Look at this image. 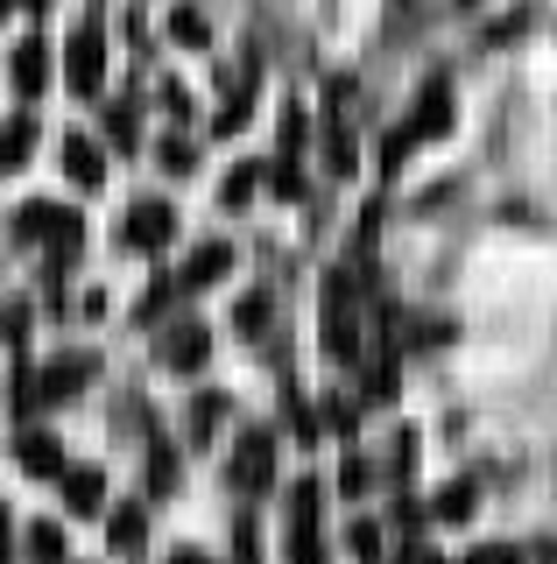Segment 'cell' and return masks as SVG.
Returning a JSON list of instances; mask_svg holds the SVG:
<instances>
[{"instance_id":"6da1fadb","label":"cell","mask_w":557,"mask_h":564,"mask_svg":"<svg viewBox=\"0 0 557 564\" xmlns=\"http://www.w3.org/2000/svg\"><path fill=\"white\" fill-rule=\"evenodd\" d=\"M445 128H451V85L438 78V85H430V93H424V99H416V113H409V128H403V134H389V149H381V163H389V170H395V163H403V155L416 149V141H438Z\"/></svg>"},{"instance_id":"7a4b0ae2","label":"cell","mask_w":557,"mask_h":564,"mask_svg":"<svg viewBox=\"0 0 557 564\" xmlns=\"http://www.w3.org/2000/svg\"><path fill=\"white\" fill-rule=\"evenodd\" d=\"M64 85H72L78 99L107 93V35L99 29H72V43H64Z\"/></svg>"},{"instance_id":"3957f363","label":"cell","mask_w":557,"mask_h":564,"mask_svg":"<svg viewBox=\"0 0 557 564\" xmlns=\"http://www.w3.org/2000/svg\"><path fill=\"white\" fill-rule=\"evenodd\" d=\"M85 381H92V352H64V360H50V367H43V381H29V375H22L14 402H22V410H36V402H64V395H78Z\"/></svg>"},{"instance_id":"277c9868","label":"cell","mask_w":557,"mask_h":564,"mask_svg":"<svg viewBox=\"0 0 557 564\" xmlns=\"http://www.w3.org/2000/svg\"><path fill=\"white\" fill-rule=\"evenodd\" d=\"M233 487L240 494H269L275 487V431H248L233 445Z\"/></svg>"},{"instance_id":"5b68a950","label":"cell","mask_w":557,"mask_h":564,"mask_svg":"<svg viewBox=\"0 0 557 564\" xmlns=\"http://www.w3.org/2000/svg\"><path fill=\"white\" fill-rule=\"evenodd\" d=\"M155 352H163L170 375H198L205 352H212V332H205L198 317H170V332H163V346H155Z\"/></svg>"},{"instance_id":"8992f818","label":"cell","mask_w":557,"mask_h":564,"mask_svg":"<svg viewBox=\"0 0 557 564\" xmlns=\"http://www.w3.org/2000/svg\"><path fill=\"white\" fill-rule=\"evenodd\" d=\"M128 240L142 247V254H163V247L177 240V212H170L163 198H134V212H128Z\"/></svg>"},{"instance_id":"52a82bcc","label":"cell","mask_w":557,"mask_h":564,"mask_svg":"<svg viewBox=\"0 0 557 564\" xmlns=\"http://www.w3.org/2000/svg\"><path fill=\"white\" fill-rule=\"evenodd\" d=\"M275 198H304V113H283V155H275Z\"/></svg>"},{"instance_id":"ba28073f","label":"cell","mask_w":557,"mask_h":564,"mask_svg":"<svg viewBox=\"0 0 557 564\" xmlns=\"http://www.w3.org/2000/svg\"><path fill=\"white\" fill-rule=\"evenodd\" d=\"M8 78H14V93H22V99L50 93V43H43V35H29V43L8 57Z\"/></svg>"},{"instance_id":"9c48e42d","label":"cell","mask_w":557,"mask_h":564,"mask_svg":"<svg viewBox=\"0 0 557 564\" xmlns=\"http://www.w3.org/2000/svg\"><path fill=\"white\" fill-rule=\"evenodd\" d=\"M57 480H64V508H72V516H99V508H107V473L99 466H64Z\"/></svg>"},{"instance_id":"30bf717a","label":"cell","mask_w":557,"mask_h":564,"mask_svg":"<svg viewBox=\"0 0 557 564\" xmlns=\"http://www.w3.org/2000/svg\"><path fill=\"white\" fill-rule=\"evenodd\" d=\"M107 543H113V557H142V543H149V516H142V501H120L113 516H107Z\"/></svg>"},{"instance_id":"8fae6325","label":"cell","mask_w":557,"mask_h":564,"mask_svg":"<svg viewBox=\"0 0 557 564\" xmlns=\"http://www.w3.org/2000/svg\"><path fill=\"white\" fill-rule=\"evenodd\" d=\"M14 458H22L36 480H57V473H64V445L50 431H22V437H14Z\"/></svg>"},{"instance_id":"7c38bea8","label":"cell","mask_w":557,"mask_h":564,"mask_svg":"<svg viewBox=\"0 0 557 564\" xmlns=\"http://www.w3.org/2000/svg\"><path fill=\"white\" fill-rule=\"evenodd\" d=\"M64 170H72V184L99 191V184H107V155H99V141L92 134H72V141H64Z\"/></svg>"},{"instance_id":"4fadbf2b","label":"cell","mask_w":557,"mask_h":564,"mask_svg":"<svg viewBox=\"0 0 557 564\" xmlns=\"http://www.w3.org/2000/svg\"><path fill=\"white\" fill-rule=\"evenodd\" d=\"M226 269H233V247H226V240H205V247H198V254H190V261H184V275H177V290H205V282H219Z\"/></svg>"},{"instance_id":"5bb4252c","label":"cell","mask_w":557,"mask_h":564,"mask_svg":"<svg viewBox=\"0 0 557 564\" xmlns=\"http://www.w3.org/2000/svg\"><path fill=\"white\" fill-rule=\"evenodd\" d=\"M107 141L120 155H142V99H113L107 106Z\"/></svg>"},{"instance_id":"9a60e30c","label":"cell","mask_w":557,"mask_h":564,"mask_svg":"<svg viewBox=\"0 0 557 564\" xmlns=\"http://www.w3.org/2000/svg\"><path fill=\"white\" fill-rule=\"evenodd\" d=\"M29 149H36V113H14L8 128H0V170L29 163Z\"/></svg>"},{"instance_id":"2e32d148","label":"cell","mask_w":557,"mask_h":564,"mask_svg":"<svg viewBox=\"0 0 557 564\" xmlns=\"http://www.w3.org/2000/svg\"><path fill=\"white\" fill-rule=\"evenodd\" d=\"M325 170H332V176H353L360 170V141H353V128H339V120L325 128Z\"/></svg>"},{"instance_id":"e0dca14e","label":"cell","mask_w":557,"mask_h":564,"mask_svg":"<svg viewBox=\"0 0 557 564\" xmlns=\"http://www.w3.org/2000/svg\"><path fill=\"white\" fill-rule=\"evenodd\" d=\"M170 43H184V50H205V43H212V22H205V8H190V0H184V8L170 14Z\"/></svg>"},{"instance_id":"ac0fdd59","label":"cell","mask_w":557,"mask_h":564,"mask_svg":"<svg viewBox=\"0 0 557 564\" xmlns=\"http://www.w3.org/2000/svg\"><path fill=\"white\" fill-rule=\"evenodd\" d=\"M226 410H233L226 395H198V402H190V437H198V445H212L219 423H226Z\"/></svg>"},{"instance_id":"d6986e66","label":"cell","mask_w":557,"mask_h":564,"mask_svg":"<svg viewBox=\"0 0 557 564\" xmlns=\"http://www.w3.org/2000/svg\"><path fill=\"white\" fill-rule=\"evenodd\" d=\"M261 184H269V176H261V163H240L233 176H226V191H219V205L226 212H248V198H254V191Z\"/></svg>"},{"instance_id":"ffe728a7","label":"cell","mask_w":557,"mask_h":564,"mask_svg":"<svg viewBox=\"0 0 557 564\" xmlns=\"http://www.w3.org/2000/svg\"><path fill=\"white\" fill-rule=\"evenodd\" d=\"M269 311H275V296L269 290H248L233 304V332H248V339H254V332H269Z\"/></svg>"},{"instance_id":"44dd1931","label":"cell","mask_w":557,"mask_h":564,"mask_svg":"<svg viewBox=\"0 0 557 564\" xmlns=\"http://www.w3.org/2000/svg\"><path fill=\"white\" fill-rule=\"evenodd\" d=\"M149 494H177V452L149 437Z\"/></svg>"},{"instance_id":"7402d4cb","label":"cell","mask_w":557,"mask_h":564,"mask_svg":"<svg viewBox=\"0 0 557 564\" xmlns=\"http://www.w3.org/2000/svg\"><path fill=\"white\" fill-rule=\"evenodd\" d=\"M473 501H480L473 480H451V487L438 494V508H430V516H438V522H466V516H473Z\"/></svg>"},{"instance_id":"603a6c76","label":"cell","mask_w":557,"mask_h":564,"mask_svg":"<svg viewBox=\"0 0 557 564\" xmlns=\"http://www.w3.org/2000/svg\"><path fill=\"white\" fill-rule=\"evenodd\" d=\"M29 564H64V529L57 522H36V529H29Z\"/></svg>"},{"instance_id":"cb8c5ba5","label":"cell","mask_w":557,"mask_h":564,"mask_svg":"<svg viewBox=\"0 0 557 564\" xmlns=\"http://www.w3.org/2000/svg\"><path fill=\"white\" fill-rule=\"evenodd\" d=\"M346 551H353L360 564H374L381 551H389V543H381V522L368 516V522H353V529H346Z\"/></svg>"},{"instance_id":"d4e9b609","label":"cell","mask_w":557,"mask_h":564,"mask_svg":"<svg viewBox=\"0 0 557 564\" xmlns=\"http://www.w3.org/2000/svg\"><path fill=\"white\" fill-rule=\"evenodd\" d=\"M290 564H325V543H318V522H290Z\"/></svg>"},{"instance_id":"484cf974","label":"cell","mask_w":557,"mask_h":564,"mask_svg":"<svg viewBox=\"0 0 557 564\" xmlns=\"http://www.w3.org/2000/svg\"><path fill=\"white\" fill-rule=\"evenodd\" d=\"M163 170H170V176H190V170H198V149H190V134H163Z\"/></svg>"},{"instance_id":"4316f807","label":"cell","mask_w":557,"mask_h":564,"mask_svg":"<svg viewBox=\"0 0 557 564\" xmlns=\"http://www.w3.org/2000/svg\"><path fill=\"white\" fill-rule=\"evenodd\" d=\"M368 487H374V473H368V458L353 452V458H346V466H339V494H346V501H360V494H368Z\"/></svg>"},{"instance_id":"83f0119b","label":"cell","mask_w":557,"mask_h":564,"mask_svg":"<svg viewBox=\"0 0 557 564\" xmlns=\"http://www.w3.org/2000/svg\"><path fill=\"white\" fill-rule=\"evenodd\" d=\"M248 106H254V78H248V85H240V93H233V99H226V106H219V120H212V128H219V134H233V128H240V120H248Z\"/></svg>"},{"instance_id":"f1b7e54d","label":"cell","mask_w":557,"mask_h":564,"mask_svg":"<svg viewBox=\"0 0 557 564\" xmlns=\"http://www.w3.org/2000/svg\"><path fill=\"white\" fill-rule=\"evenodd\" d=\"M290 522H318V480L290 487Z\"/></svg>"},{"instance_id":"f546056e","label":"cell","mask_w":557,"mask_h":564,"mask_svg":"<svg viewBox=\"0 0 557 564\" xmlns=\"http://www.w3.org/2000/svg\"><path fill=\"white\" fill-rule=\"evenodd\" d=\"M170 296H177V282H170V275H155V290L142 296V317H149V325H163V311H170Z\"/></svg>"},{"instance_id":"4dcf8cb0","label":"cell","mask_w":557,"mask_h":564,"mask_svg":"<svg viewBox=\"0 0 557 564\" xmlns=\"http://www.w3.org/2000/svg\"><path fill=\"white\" fill-rule=\"evenodd\" d=\"M155 93H163V113H170V120H184V113H190V93H184L177 78H163V85H155Z\"/></svg>"},{"instance_id":"1f68e13d","label":"cell","mask_w":557,"mask_h":564,"mask_svg":"<svg viewBox=\"0 0 557 564\" xmlns=\"http://www.w3.org/2000/svg\"><path fill=\"white\" fill-rule=\"evenodd\" d=\"M466 564H522V551H515V543H480Z\"/></svg>"},{"instance_id":"d6a6232c","label":"cell","mask_w":557,"mask_h":564,"mask_svg":"<svg viewBox=\"0 0 557 564\" xmlns=\"http://www.w3.org/2000/svg\"><path fill=\"white\" fill-rule=\"evenodd\" d=\"M325 416H332V431H339V437H353V431H360V410H353V402H332Z\"/></svg>"},{"instance_id":"836d02e7","label":"cell","mask_w":557,"mask_h":564,"mask_svg":"<svg viewBox=\"0 0 557 564\" xmlns=\"http://www.w3.org/2000/svg\"><path fill=\"white\" fill-rule=\"evenodd\" d=\"M233 543H240V551H233L240 564H254V557H261V543H254V522H240V536H233Z\"/></svg>"},{"instance_id":"e575fe53","label":"cell","mask_w":557,"mask_h":564,"mask_svg":"<svg viewBox=\"0 0 557 564\" xmlns=\"http://www.w3.org/2000/svg\"><path fill=\"white\" fill-rule=\"evenodd\" d=\"M395 564H438V551H430V543H409V551L395 557Z\"/></svg>"},{"instance_id":"d590c367","label":"cell","mask_w":557,"mask_h":564,"mask_svg":"<svg viewBox=\"0 0 557 564\" xmlns=\"http://www.w3.org/2000/svg\"><path fill=\"white\" fill-rule=\"evenodd\" d=\"M8 557H14V522L0 516V564H8Z\"/></svg>"},{"instance_id":"8d00e7d4","label":"cell","mask_w":557,"mask_h":564,"mask_svg":"<svg viewBox=\"0 0 557 564\" xmlns=\"http://www.w3.org/2000/svg\"><path fill=\"white\" fill-rule=\"evenodd\" d=\"M14 8H29V14H43V8H50V0H14Z\"/></svg>"},{"instance_id":"74e56055","label":"cell","mask_w":557,"mask_h":564,"mask_svg":"<svg viewBox=\"0 0 557 564\" xmlns=\"http://www.w3.org/2000/svg\"><path fill=\"white\" fill-rule=\"evenodd\" d=\"M177 564H205V557H198V551H184V557H177Z\"/></svg>"},{"instance_id":"f35d334b","label":"cell","mask_w":557,"mask_h":564,"mask_svg":"<svg viewBox=\"0 0 557 564\" xmlns=\"http://www.w3.org/2000/svg\"><path fill=\"white\" fill-rule=\"evenodd\" d=\"M8 8H14V0H0V14H8Z\"/></svg>"}]
</instances>
